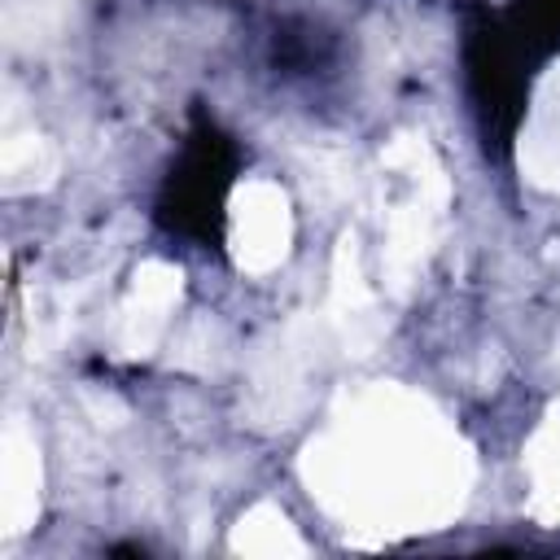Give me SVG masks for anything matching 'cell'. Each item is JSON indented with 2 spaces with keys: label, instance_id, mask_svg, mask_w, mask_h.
<instances>
[{
  "label": "cell",
  "instance_id": "2",
  "mask_svg": "<svg viewBox=\"0 0 560 560\" xmlns=\"http://www.w3.org/2000/svg\"><path fill=\"white\" fill-rule=\"evenodd\" d=\"M236 166L241 158L232 136L206 109H192L184 144L153 201L158 228L201 249H219L228 232V192L236 184Z\"/></svg>",
  "mask_w": 560,
  "mask_h": 560
},
{
  "label": "cell",
  "instance_id": "4",
  "mask_svg": "<svg viewBox=\"0 0 560 560\" xmlns=\"http://www.w3.org/2000/svg\"><path fill=\"white\" fill-rule=\"evenodd\" d=\"M332 57V35L315 22H284L271 39V66L289 74H306Z\"/></svg>",
  "mask_w": 560,
  "mask_h": 560
},
{
  "label": "cell",
  "instance_id": "3",
  "mask_svg": "<svg viewBox=\"0 0 560 560\" xmlns=\"http://www.w3.org/2000/svg\"><path fill=\"white\" fill-rule=\"evenodd\" d=\"M499 13L538 66L560 52V0H508Z\"/></svg>",
  "mask_w": 560,
  "mask_h": 560
},
{
  "label": "cell",
  "instance_id": "1",
  "mask_svg": "<svg viewBox=\"0 0 560 560\" xmlns=\"http://www.w3.org/2000/svg\"><path fill=\"white\" fill-rule=\"evenodd\" d=\"M459 61H464V88H468V105L477 118V136H481L486 153L503 162L521 131L538 61L521 48V39L508 31L503 13L490 4H472L464 13Z\"/></svg>",
  "mask_w": 560,
  "mask_h": 560
}]
</instances>
